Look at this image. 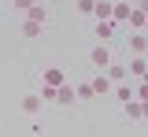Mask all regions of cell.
Instances as JSON below:
<instances>
[{
  "label": "cell",
  "mask_w": 148,
  "mask_h": 137,
  "mask_svg": "<svg viewBox=\"0 0 148 137\" xmlns=\"http://www.w3.org/2000/svg\"><path fill=\"white\" fill-rule=\"evenodd\" d=\"M34 4H37V0H11V8H15V11H22V15H26Z\"/></svg>",
  "instance_id": "obj_20"
},
{
  "label": "cell",
  "mask_w": 148,
  "mask_h": 137,
  "mask_svg": "<svg viewBox=\"0 0 148 137\" xmlns=\"http://www.w3.org/2000/svg\"><path fill=\"white\" fill-rule=\"evenodd\" d=\"M145 30H148V22H145Z\"/></svg>",
  "instance_id": "obj_23"
},
{
  "label": "cell",
  "mask_w": 148,
  "mask_h": 137,
  "mask_svg": "<svg viewBox=\"0 0 148 137\" xmlns=\"http://www.w3.org/2000/svg\"><path fill=\"white\" fill-rule=\"evenodd\" d=\"M89 63L100 71V74H104V71L111 67V48H108V45H96V48L89 52Z\"/></svg>",
  "instance_id": "obj_1"
},
{
  "label": "cell",
  "mask_w": 148,
  "mask_h": 137,
  "mask_svg": "<svg viewBox=\"0 0 148 137\" xmlns=\"http://www.w3.org/2000/svg\"><path fill=\"white\" fill-rule=\"evenodd\" d=\"M130 26H133V30H137V34H145V22H148V15H145V11H141V8H133V11H130Z\"/></svg>",
  "instance_id": "obj_11"
},
{
  "label": "cell",
  "mask_w": 148,
  "mask_h": 137,
  "mask_svg": "<svg viewBox=\"0 0 148 137\" xmlns=\"http://www.w3.org/2000/svg\"><path fill=\"white\" fill-rule=\"evenodd\" d=\"M41 30H45V26H37V22L22 19V37H26V41H37V37H41Z\"/></svg>",
  "instance_id": "obj_13"
},
{
  "label": "cell",
  "mask_w": 148,
  "mask_h": 137,
  "mask_svg": "<svg viewBox=\"0 0 148 137\" xmlns=\"http://www.w3.org/2000/svg\"><path fill=\"white\" fill-rule=\"evenodd\" d=\"M145 48H148V37H145V34H130V56H141Z\"/></svg>",
  "instance_id": "obj_9"
},
{
  "label": "cell",
  "mask_w": 148,
  "mask_h": 137,
  "mask_svg": "<svg viewBox=\"0 0 148 137\" xmlns=\"http://www.w3.org/2000/svg\"><path fill=\"white\" fill-rule=\"evenodd\" d=\"M111 34H115V22H96V37H100V45H108V41H111Z\"/></svg>",
  "instance_id": "obj_12"
},
{
  "label": "cell",
  "mask_w": 148,
  "mask_h": 137,
  "mask_svg": "<svg viewBox=\"0 0 148 137\" xmlns=\"http://www.w3.org/2000/svg\"><path fill=\"white\" fill-rule=\"evenodd\" d=\"M26 19L37 22V26H48V8H45V4H34V8L26 11Z\"/></svg>",
  "instance_id": "obj_6"
},
{
  "label": "cell",
  "mask_w": 148,
  "mask_h": 137,
  "mask_svg": "<svg viewBox=\"0 0 148 137\" xmlns=\"http://www.w3.org/2000/svg\"><path fill=\"white\" fill-rule=\"evenodd\" d=\"M37 97H41V104H56V89H52V85H45Z\"/></svg>",
  "instance_id": "obj_19"
},
{
  "label": "cell",
  "mask_w": 148,
  "mask_h": 137,
  "mask_svg": "<svg viewBox=\"0 0 148 137\" xmlns=\"http://www.w3.org/2000/svg\"><path fill=\"white\" fill-rule=\"evenodd\" d=\"M133 100L137 104H148V82H133Z\"/></svg>",
  "instance_id": "obj_18"
},
{
  "label": "cell",
  "mask_w": 148,
  "mask_h": 137,
  "mask_svg": "<svg viewBox=\"0 0 148 137\" xmlns=\"http://www.w3.org/2000/svg\"><path fill=\"white\" fill-rule=\"evenodd\" d=\"M89 85H92V97H108L111 89H115V85H111V82H108V78H104V74H96V78H92V82H89Z\"/></svg>",
  "instance_id": "obj_7"
},
{
  "label": "cell",
  "mask_w": 148,
  "mask_h": 137,
  "mask_svg": "<svg viewBox=\"0 0 148 137\" xmlns=\"http://www.w3.org/2000/svg\"><path fill=\"white\" fill-rule=\"evenodd\" d=\"M92 19H96V22H108V19H111V0H96Z\"/></svg>",
  "instance_id": "obj_10"
},
{
  "label": "cell",
  "mask_w": 148,
  "mask_h": 137,
  "mask_svg": "<svg viewBox=\"0 0 148 137\" xmlns=\"http://www.w3.org/2000/svg\"><path fill=\"white\" fill-rule=\"evenodd\" d=\"M92 8H96V0H78V11L89 15V19H92Z\"/></svg>",
  "instance_id": "obj_21"
},
{
  "label": "cell",
  "mask_w": 148,
  "mask_h": 137,
  "mask_svg": "<svg viewBox=\"0 0 148 137\" xmlns=\"http://www.w3.org/2000/svg\"><path fill=\"white\" fill-rule=\"evenodd\" d=\"M74 97L78 100H92V85L89 82H74Z\"/></svg>",
  "instance_id": "obj_17"
},
{
  "label": "cell",
  "mask_w": 148,
  "mask_h": 137,
  "mask_svg": "<svg viewBox=\"0 0 148 137\" xmlns=\"http://www.w3.org/2000/svg\"><path fill=\"white\" fill-rule=\"evenodd\" d=\"M104 78H108L111 85H119V82H130V74H126V63H111L108 71H104Z\"/></svg>",
  "instance_id": "obj_4"
},
{
  "label": "cell",
  "mask_w": 148,
  "mask_h": 137,
  "mask_svg": "<svg viewBox=\"0 0 148 137\" xmlns=\"http://www.w3.org/2000/svg\"><path fill=\"white\" fill-rule=\"evenodd\" d=\"M74 82H63V85H59V89H56V108H71L74 104Z\"/></svg>",
  "instance_id": "obj_2"
},
{
  "label": "cell",
  "mask_w": 148,
  "mask_h": 137,
  "mask_svg": "<svg viewBox=\"0 0 148 137\" xmlns=\"http://www.w3.org/2000/svg\"><path fill=\"white\" fill-rule=\"evenodd\" d=\"M115 97L122 100V104H130V100H133V82H119V85H115Z\"/></svg>",
  "instance_id": "obj_14"
},
{
  "label": "cell",
  "mask_w": 148,
  "mask_h": 137,
  "mask_svg": "<svg viewBox=\"0 0 148 137\" xmlns=\"http://www.w3.org/2000/svg\"><path fill=\"white\" fill-rule=\"evenodd\" d=\"M141 119H148V104H141Z\"/></svg>",
  "instance_id": "obj_22"
},
{
  "label": "cell",
  "mask_w": 148,
  "mask_h": 137,
  "mask_svg": "<svg viewBox=\"0 0 148 137\" xmlns=\"http://www.w3.org/2000/svg\"><path fill=\"white\" fill-rule=\"evenodd\" d=\"M122 115H126L130 122H141V104H137V100H130V104H122Z\"/></svg>",
  "instance_id": "obj_15"
},
{
  "label": "cell",
  "mask_w": 148,
  "mask_h": 137,
  "mask_svg": "<svg viewBox=\"0 0 148 137\" xmlns=\"http://www.w3.org/2000/svg\"><path fill=\"white\" fill-rule=\"evenodd\" d=\"M18 108H22L26 115H37L45 104H41V97H37V93H30V97H22V104H18Z\"/></svg>",
  "instance_id": "obj_8"
},
{
  "label": "cell",
  "mask_w": 148,
  "mask_h": 137,
  "mask_svg": "<svg viewBox=\"0 0 148 137\" xmlns=\"http://www.w3.org/2000/svg\"><path fill=\"white\" fill-rule=\"evenodd\" d=\"M41 82H45V85H52V89H59V85L67 82V74H63L59 67H45V74H41Z\"/></svg>",
  "instance_id": "obj_5"
},
{
  "label": "cell",
  "mask_w": 148,
  "mask_h": 137,
  "mask_svg": "<svg viewBox=\"0 0 148 137\" xmlns=\"http://www.w3.org/2000/svg\"><path fill=\"white\" fill-rule=\"evenodd\" d=\"M145 71H148V63L141 56H130V63H126V74H130V82H141L145 78Z\"/></svg>",
  "instance_id": "obj_3"
},
{
  "label": "cell",
  "mask_w": 148,
  "mask_h": 137,
  "mask_svg": "<svg viewBox=\"0 0 148 137\" xmlns=\"http://www.w3.org/2000/svg\"><path fill=\"white\" fill-rule=\"evenodd\" d=\"M130 11H133V8H130L126 0H119V4H111V19H130Z\"/></svg>",
  "instance_id": "obj_16"
}]
</instances>
